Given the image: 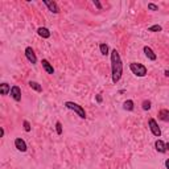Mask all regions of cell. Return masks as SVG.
<instances>
[{
	"mask_svg": "<svg viewBox=\"0 0 169 169\" xmlns=\"http://www.w3.org/2000/svg\"><path fill=\"white\" fill-rule=\"evenodd\" d=\"M111 72H112V82L118 83L123 74V64H122L120 54L116 49L111 50Z\"/></svg>",
	"mask_w": 169,
	"mask_h": 169,
	"instance_id": "6da1fadb",
	"label": "cell"
},
{
	"mask_svg": "<svg viewBox=\"0 0 169 169\" xmlns=\"http://www.w3.org/2000/svg\"><path fill=\"white\" fill-rule=\"evenodd\" d=\"M65 107L69 108V110H73L81 119H86V111L82 106H79L78 103H74V102H65Z\"/></svg>",
	"mask_w": 169,
	"mask_h": 169,
	"instance_id": "7a4b0ae2",
	"label": "cell"
},
{
	"mask_svg": "<svg viewBox=\"0 0 169 169\" xmlns=\"http://www.w3.org/2000/svg\"><path fill=\"white\" fill-rule=\"evenodd\" d=\"M130 69L136 77H145L147 75V67L143 64H137V62H131L130 64Z\"/></svg>",
	"mask_w": 169,
	"mask_h": 169,
	"instance_id": "3957f363",
	"label": "cell"
},
{
	"mask_svg": "<svg viewBox=\"0 0 169 169\" xmlns=\"http://www.w3.org/2000/svg\"><path fill=\"white\" fill-rule=\"evenodd\" d=\"M148 126H149L151 132L153 133L155 136H157V137H160V136H161V130H160L159 124H157V122L155 120V119H149V120H148Z\"/></svg>",
	"mask_w": 169,
	"mask_h": 169,
	"instance_id": "277c9868",
	"label": "cell"
},
{
	"mask_svg": "<svg viewBox=\"0 0 169 169\" xmlns=\"http://www.w3.org/2000/svg\"><path fill=\"white\" fill-rule=\"evenodd\" d=\"M25 56H26L28 61L31 62L32 65H36V62H37V57H36V54H34V50L31 48V46H28V48L25 49Z\"/></svg>",
	"mask_w": 169,
	"mask_h": 169,
	"instance_id": "5b68a950",
	"label": "cell"
},
{
	"mask_svg": "<svg viewBox=\"0 0 169 169\" xmlns=\"http://www.w3.org/2000/svg\"><path fill=\"white\" fill-rule=\"evenodd\" d=\"M11 95H12V98L16 100V102H20L21 100V89L19 86H12V89H11Z\"/></svg>",
	"mask_w": 169,
	"mask_h": 169,
	"instance_id": "8992f818",
	"label": "cell"
},
{
	"mask_svg": "<svg viewBox=\"0 0 169 169\" xmlns=\"http://www.w3.org/2000/svg\"><path fill=\"white\" fill-rule=\"evenodd\" d=\"M15 147H16V149L20 151V152H25L26 148H28V147H26V143L21 137H17L15 140Z\"/></svg>",
	"mask_w": 169,
	"mask_h": 169,
	"instance_id": "52a82bcc",
	"label": "cell"
},
{
	"mask_svg": "<svg viewBox=\"0 0 169 169\" xmlns=\"http://www.w3.org/2000/svg\"><path fill=\"white\" fill-rule=\"evenodd\" d=\"M44 4H45L46 7L49 8V11H50V12H53V13H58V12H59V8H58V5H57L56 1H49V0H44Z\"/></svg>",
	"mask_w": 169,
	"mask_h": 169,
	"instance_id": "ba28073f",
	"label": "cell"
},
{
	"mask_svg": "<svg viewBox=\"0 0 169 169\" xmlns=\"http://www.w3.org/2000/svg\"><path fill=\"white\" fill-rule=\"evenodd\" d=\"M144 54H145V57L148 59H151V61H155V59L157 58V56H156V53H155L153 50H152L151 48H149V46H144Z\"/></svg>",
	"mask_w": 169,
	"mask_h": 169,
	"instance_id": "9c48e42d",
	"label": "cell"
},
{
	"mask_svg": "<svg viewBox=\"0 0 169 169\" xmlns=\"http://www.w3.org/2000/svg\"><path fill=\"white\" fill-rule=\"evenodd\" d=\"M41 64H42V67L45 69V72L48 73V74H54V69H53V66L49 64L48 59H42Z\"/></svg>",
	"mask_w": 169,
	"mask_h": 169,
	"instance_id": "30bf717a",
	"label": "cell"
},
{
	"mask_svg": "<svg viewBox=\"0 0 169 169\" xmlns=\"http://www.w3.org/2000/svg\"><path fill=\"white\" fill-rule=\"evenodd\" d=\"M37 33H39V36L42 37V39H49V37H50V31H49L48 28H44V26L37 29Z\"/></svg>",
	"mask_w": 169,
	"mask_h": 169,
	"instance_id": "8fae6325",
	"label": "cell"
},
{
	"mask_svg": "<svg viewBox=\"0 0 169 169\" xmlns=\"http://www.w3.org/2000/svg\"><path fill=\"white\" fill-rule=\"evenodd\" d=\"M159 119L163 122H169V110L167 108H163L159 111Z\"/></svg>",
	"mask_w": 169,
	"mask_h": 169,
	"instance_id": "7c38bea8",
	"label": "cell"
},
{
	"mask_svg": "<svg viewBox=\"0 0 169 169\" xmlns=\"http://www.w3.org/2000/svg\"><path fill=\"white\" fill-rule=\"evenodd\" d=\"M155 148H156L157 152H160V153H165V151H167V148H165V143L161 140H156V143H155Z\"/></svg>",
	"mask_w": 169,
	"mask_h": 169,
	"instance_id": "4fadbf2b",
	"label": "cell"
},
{
	"mask_svg": "<svg viewBox=\"0 0 169 169\" xmlns=\"http://www.w3.org/2000/svg\"><path fill=\"white\" fill-rule=\"evenodd\" d=\"M11 89H12V87H11L9 84L3 82L1 84H0V94H1V95H7L8 92H11Z\"/></svg>",
	"mask_w": 169,
	"mask_h": 169,
	"instance_id": "5bb4252c",
	"label": "cell"
},
{
	"mask_svg": "<svg viewBox=\"0 0 169 169\" xmlns=\"http://www.w3.org/2000/svg\"><path fill=\"white\" fill-rule=\"evenodd\" d=\"M29 86H31L32 89H33L34 91H37V92H41V91H42V86H41V84H40L39 82L31 81V82H29Z\"/></svg>",
	"mask_w": 169,
	"mask_h": 169,
	"instance_id": "9a60e30c",
	"label": "cell"
},
{
	"mask_svg": "<svg viewBox=\"0 0 169 169\" xmlns=\"http://www.w3.org/2000/svg\"><path fill=\"white\" fill-rule=\"evenodd\" d=\"M123 108L126 111H132L133 110V100H131V99L126 100V102L123 103Z\"/></svg>",
	"mask_w": 169,
	"mask_h": 169,
	"instance_id": "2e32d148",
	"label": "cell"
},
{
	"mask_svg": "<svg viewBox=\"0 0 169 169\" xmlns=\"http://www.w3.org/2000/svg\"><path fill=\"white\" fill-rule=\"evenodd\" d=\"M99 50H100V53H102L103 56H107V54H108V45H107V44H105V42L100 44V45H99Z\"/></svg>",
	"mask_w": 169,
	"mask_h": 169,
	"instance_id": "e0dca14e",
	"label": "cell"
},
{
	"mask_svg": "<svg viewBox=\"0 0 169 169\" xmlns=\"http://www.w3.org/2000/svg\"><path fill=\"white\" fill-rule=\"evenodd\" d=\"M161 31H163V28H161V25H159V24L152 25L148 28V32H161Z\"/></svg>",
	"mask_w": 169,
	"mask_h": 169,
	"instance_id": "ac0fdd59",
	"label": "cell"
},
{
	"mask_svg": "<svg viewBox=\"0 0 169 169\" xmlns=\"http://www.w3.org/2000/svg\"><path fill=\"white\" fill-rule=\"evenodd\" d=\"M141 107H143V110L148 111L149 108H151V102H149V100H144V102L141 103Z\"/></svg>",
	"mask_w": 169,
	"mask_h": 169,
	"instance_id": "d6986e66",
	"label": "cell"
},
{
	"mask_svg": "<svg viewBox=\"0 0 169 169\" xmlns=\"http://www.w3.org/2000/svg\"><path fill=\"white\" fill-rule=\"evenodd\" d=\"M56 131H57L58 135H61V133H62V124H61V122H57V123H56Z\"/></svg>",
	"mask_w": 169,
	"mask_h": 169,
	"instance_id": "ffe728a7",
	"label": "cell"
},
{
	"mask_svg": "<svg viewBox=\"0 0 169 169\" xmlns=\"http://www.w3.org/2000/svg\"><path fill=\"white\" fill-rule=\"evenodd\" d=\"M148 9H151V11H159V7H157L156 4H153V3H149V4H148Z\"/></svg>",
	"mask_w": 169,
	"mask_h": 169,
	"instance_id": "44dd1931",
	"label": "cell"
},
{
	"mask_svg": "<svg viewBox=\"0 0 169 169\" xmlns=\"http://www.w3.org/2000/svg\"><path fill=\"white\" fill-rule=\"evenodd\" d=\"M24 130H25L26 132H29V131H31V124H29L28 120H24Z\"/></svg>",
	"mask_w": 169,
	"mask_h": 169,
	"instance_id": "7402d4cb",
	"label": "cell"
},
{
	"mask_svg": "<svg viewBox=\"0 0 169 169\" xmlns=\"http://www.w3.org/2000/svg\"><path fill=\"white\" fill-rule=\"evenodd\" d=\"M92 3H94V5L98 8V9H102V4H100V3L98 1V0H94V1H92Z\"/></svg>",
	"mask_w": 169,
	"mask_h": 169,
	"instance_id": "603a6c76",
	"label": "cell"
},
{
	"mask_svg": "<svg viewBox=\"0 0 169 169\" xmlns=\"http://www.w3.org/2000/svg\"><path fill=\"white\" fill-rule=\"evenodd\" d=\"M102 100H103L102 95H100V94H98V95H97V102H98V103H102Z\"/></svg>",
	"mask_w": 169,
	"mask_h": 169,
	"instance_id": "cb8c5ba5",
	"label": "cell"
},
{
	"mask_svg": "<svg viewBox=\"0 0 169 169\" xmlns=\"http://www.w3.org/2000/svg\"><path fill=\"white\" fill-rule=\"evenodd\" d=\"M165 167H167V169H169V159L165 160Z\"/></svg>",
	"mask_w": 169,
	"mask_h": 169,
	"instance_id": "d4e9b609",
	"label": "cell"
},
{
	"mask_svg": "<svg viewBox=\"0 0 169 169\" xmlns=\"http://www.w3.org/2000/svg\"><path fill=\"white\" fill-rule=\"evenodd\" d=\"M164 74H165V75H167V77L169 78V70H165V73H164Z\"/></svg>",
	"mask_w": 169,
	"mask_h": 169,
	"instance_id": "484cf974",
	"label": "cell"
},
{
	"mask_svg": "<svg viewBox=\"0 0 169 169\" xmlns=\"http://www.w3.org/2000/svg\"><path fill=\"white\" fill-rule=\"evenodd\" d=\"M165 148H167V149H169V143H167V144H165Z\"/></svg>",
	"mask_w": 169,
	"mask_h": 169,
	"instance_id": "4316f807",
	"label": "cell"
}]
</instances>
